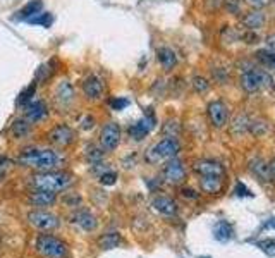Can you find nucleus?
<instances>
[{
  "mask_svg": "<svg viewBox=\"0 0 275 258\" xmlns=\"http://www.w3.org/2000/svg\"><path fill=\"white\" fill-rule=\"evenodd\" d=\"M64 162V157L54 150H26L19 155L17 164L29 167L36 172H47V170H55L60 167Z\"/></svg>",
  "mask_w": 275,
  "mask_h": 258,
  "instance_id": "f257e3e1",
  "label": "nucleus"
},
{
  "mask_svg": "<svg viewBox=\"0 0 275 258\" xmlns=\"http://www.w3.org/2000/svg\"><path fill=\"white\" fill-rule=\"evenodd\" d=\"M74 177L71 172L64 170H47V172H36L29 177V186L31 190H45L52 193H59L67 188H71Z\"/></svg>",
  "mask_w": 275,
  "mask_h": 258,
  "instance_id": "f03ea898",
  "label": "nucleus"
},
{
  "mask_svg": "<svg viewBox=\"0 0 275 258\" xmlns=\"http://www.w3.org/2000/svg\"><path fill=\"white\" fill-rule=\"evenodd\" d=\"M34 248L45 258H67L69 246L62 239L55 238L52 234H40L34 241Z\"/></svg>",
  "mask_w": 275,
  "mask_h": 258,
  "instance_id": "7ed1b4c3",
  "label": "nucleus"
},
{
  "mask_svg": "<svg viewBox=\"0 0 275 258\" xmlns=\"http://www.w3.org/2000/svg\"><path fill=\"white\" fill-rule=\"evenodd\" d=\"M179 141L176 138H164L159 143H155L150 150L146 152V162L156 164L162 160H170L179 154Z\"/></svg>",
  "mask_w": 275,
  "mask_h": 258,
  "instance_id": "20e7f679",
  "label": "nucleus"
},
{
  "mask_svg": "<svg viewBox=\"0 0 275 258\" xmlns=\"http://www.w3.org/2000/svg\"><path fill=\"white\" fill-rule=\"evenodd\" d=\"M74 139H76V134L67 124H57L49 131V141L57 148L71 146Z\"/></svg>",
  "mask_w": 275,
  "mask_h": 258,
  "instance_id": "39448f33",
  "label": "nucleus"
},
{
  "mask_svg": "<svg viewBox=\"0 0 275 258\" xmlns=\"http://www.w3.org/2000/svg\"><path fill=\"white\" fill-rule=\"evenodd\" d=\"M28 220L33 227L42 231H54L60 226L59 217L50 212H43V210H33V212H29Z\"/></svg>",
  "mask_w": 275,
  "mask_h": 258,
  "instance_id": "423d86ee",
  "label": "nucleus"
},
{
  "mask_svg": "<svg viewBox=\"0 0 275 258\" xmlns=\"http://www.w3.org/2000/svg\"><path fill=\"white\" fill-rule=\"evenodd\" d=\"M121 143V128L115 122H108L100 133V146L103 152H113Z\"/></svg>",
  "mask_w": 275,
  "mask_h": 258,
  "instance_id": "0eeeda50",
  "label": "nucleus"
},
{
  "mask_svg": "<svg viewBox=\"0 0 275 258\" xmlns=\"http://www.w3.org/2000/svg\"><path fill=\"white\" fill-rule=\"evenodd\" d=\"M207 112H208V117H210L212 124L215 126V128H224L227 124V119H229V108H227V105L224 102L213 100V102L208 103Z\"/></svg>",
  "mask_w": 275,
  "mask_h": 258,
  "instance_id": "6e6552de",
  "label": "nucleus"
},
{
  "mask_svg": "<svg viewBox=\"0 0 275 258\" xmlns=\"http://www.w3.org/2000/svg\"><path fill=\"white\" fill-rule=\"evenodd\" d=\"M164 177L170 185H179V182L184 181L186 169L184 165H182V162L177 159H170L169 164L164 167Z\"/></svg>",
  "mask_w": 275,
  "mask_h": 258,
  "instance_id": "1a4fd4ad",
  "label": "nucleus"
},
{
  "mask_svg": "<svg viewBox=\"0 0 275 258\" xmlns=\"http://www.w3.org/2000/svg\"><path fill=\"white\" fill-rule=\"evenodd\" d=\"M83 95L88 100H98L103 95V83L97 76H88L81 85Z\"/></svg>",
  "mask_w": 275,
  "mask_h": 258,
  "instance_id": "9d476101",
  "label": "nucleus"
},
{
  "mask_svg": "<svg viewBox=\"0 0 275 258\" xmlns=\"http://www.w3.org/2000/svg\"><path fill=\"white\" fill-rule=\"evenodd\" d=\"M49 116V107L43 100H34L29 102L24 108V117L31 122H40Z\"/></svg>",
  "mask_w": 275,
  "mask_h": 258,
  "instance_id": "9b49d317",
  "label": "nucleus"
},
{
  "mask_svg": "<svg viewBox=\"0 0 275 258\" xmlns=\"http://www.w3.org/2000/svg\"><path fill=\"white\" fill-rule=\"evenodd\" d=\"M153 128H155L153 116H145L143 119H139L138 122H134V124L131 126V128H129V136L134 138L136 141H139V139L145 138Z\"/></svg>",
  "mask_w": 275,
  "mask_h": 258,
  "instance_id": "f8f14e48",
  "label": "nucleus"
},
{
  "mask_svg": "<svg viewBox=\"0 0 275 258\" xmlns=\"http://www.w3.org/2000/svg\"><path fill=\"white\" fill-rule=\"evenodd\" d=\"M28 202L31 207H52L57 202V193L45 190H31L28 196Z\"/></svg>",
  "mask_w": 275,
  "mask_h": 258,
  "instance_id": "ddd939ff",
  "label": "nucleus"
},
{
  "mask_svg": "<svg viewBox=\"0 0 275 258\" xmlns=\"http://www.w3.org/2000/svg\"><path fill=\"white\" fill-rule=\"evenodd\" d=\"M194 170L200 174V176H220V177L225 176L224 165L219 164V162H215V160H200V162H196Z\"/></svg>",
  "mask_w": 275,
  "mask_h": 258,
  "instance_id": "4468645a",
  "label": "nucleus"
},
{
  "mask_svg": "<svg viewBox=\"0 0 275 258\" xmlns=\"http://www.w3.org/2000/svg\"><path fill=\"white\" fill-rule=\"evenodd\" d=\"M151 207L165 217L176 215L177 212V203L172 198H169V196H156V198H153V202H151Z\"/></svg>",
  "mask_w": 275,
  "mask_h": 258,
  "instance_id": "2eb2a0df",
  "label": "nucleus"
},
{
  "mask_svg": "<svg viewBox=\"0 0 275 258\" xmlns=\"http://www.w3.org/2000/svg\"><path fill=\"white\" fill-rule=\"evenodd\" d=\"M55 100L60 107H67L69 103L74 102V88L69 81L59 83V86L55 88Z\"/></svg>",
  "mask_w": 275,
  "mask_h": 258,
  "instance_id": "dca6fc26",
  "label": "nucleus"
},
{
  "mask_svg": "<svg viewBox=\"0 0 275 258\" xmlns=\"http://www.w3.org/2000/svg\"><path fill=\"white\" fill-rule=\"evenodd\" d=\"M72 224H76L85 231H93L97 227V218L88 210H80L72 215Z\"/></svg>",
  "mask_w": 275,
  "mask_h": 258,
  "instance_id": "f3484780",
  "label": "nucleus"
},
{
  "mask_svg": "<svg viewBox=\"0 0 275 258\" xmlns=\"http://www.w3.org/2000/svg\"><path fill=\"white\" fill-rule=\"evenodd\" d=\"M200 185H202V190L208 195H215L222 190V185H224V177L220 176H202L200 179Z\"/></svg>",
  "mask_w": 275,
  "mask_h": 258,
  "instance_id": "a211bd4d",
  "label": "nucleus"
},
{
  "mask_svg": "<svg viewBox=\"0 0 275 258\" xmlns=\"http://www.w3.org/2000/svg\"><path fill=\"white\" fill-rule=\"evenodd\" d=\"M156 59H159L160 65H162L165 71H170L177 64V57L174 54V50H170L169 47H160L156 50Z\"/></svg>",
  "mask_w": 275,
  "mask_h": 258,
  "instance_id": "6ab92c4d",
  "label": "nucleus"
},
{
  "mask_svg": "<svg viewBox=\"0 0 275 258\" xmlns=\"http://www.w3.org/2000/svg\"><path fill=\"white\" fill-rule=\"evenodd\" d=\"M42 9H43L42 0H31V2H28L19 12H17V19H24V21L33 19L36 14H40Z\"/></svg>",
  "mask_w": 275,
  "mask_h": 258,
  "instance_id": "aec40b11",
  "label": "nucleus"
},
{
  "mask_svg": "<svg viewBox=\"0 0 275 258\" xmlns=\"http://www.w3.org/2000/svg\"><path fill=\"white\" fill-rule=\"evenodd\" d=\"M243 24L246 26V29H251V31H256L261 26L265 24V14L263 12H248L246 16L243 17Z\"/></svg>",
  "mask_w": 275,
  "mask_h": 258,
  "instance_id": "412c9836",
  "label": "nucleus"
},
{
  "mask_svg": "<svg viewBox=\"0 0 275 258\" xmlns=\"http://www.w3.org/2000/svg\"><path fill=\"white\" fill-rule=\"evenodd\" d=\"M213 234H215L217 241H229L232 238V226L229 224L227 220H219L213 227Z\"/></svg>",
  "mask_w": 275,
  "mask_h": 258,
  "instance_id": "4be33fe9",
  "label": "nucleus"
},
{
  "mask_svg": "<svg viewBox=\"0 0 275 258\" xmlns=\"http://www.w3.org/2000/svg\"><path fill=\"white\" fill-rule=\"evenodd\" d=\"M241 88L246 91V93H255V91L260 90L255 71H248L241 74Z\"/></svg>",
  "mask_w": 275,
  "mask_h": 258,
  "instance_id": "5701e85b",
  "label": "nucleus"
},
{
  "mask_svg": "<svg viewBox=\"0 0 275 258\" xmlns=\"http://www.w3.org/2000/svg\"><path fill=\"white\" fill-rule=\"evenodd\" d=\"M11 133L14 134L16 138H26L29 133H31V124H29V121L26 119H16L14 122H12V126H11Z\"/></svg>",
  "mask_w": 275,
  "mask_h": 258,
  "instance_id": "b1692460",
  "label": "nucleus"
},
{
  "mask_svg": "<svg viewBox=\"0 0 275 258\" xmlns=\"http://www.w3.org/2000/svg\"><path fill=\"white\" fill-rule=\"evenodd\" d=\"M250 169H251V172L255 174L258 179H263V181H268V179H272L270 177V169H268V165L265 164L261 159H255V160H251V164H250Z\"/></svg>",
  "mask_w": 275,
  "mask_h": 258,
  "instance_id": "393cba45",
  "label": "nucleus"
},
{
  "mask_svg": "<svg viewBox=\"0 0 275 258\" xmlns=\"http://www.w3.org/2000/svg\"><path fill=\"white\" fill-rule=\"evenodd\" d=\"M98 244L102 250H113L121 244V236L117 233H108L98 239Z\"/></svg>",
  "mask_w": 275,
  "mask_h": 258,
  "instance_id": "a878e982",
  "label": "nucleus"
},
{
  "mask_svg": "<svg viewBox=\"0 0 275 258\" xmlns=\"http://www.w3.org/2000/svg\"><path fill=\"white\" fill-rule=\"evenodd\" d=\"M256 59L260 60V64L267 69L275 71V52L272 50H258L256 52Z\"/></svg>",
  "mask_w": 275,
  "mask_h": 258,
  "instance_id": "bb28decb",
  "label": "nucleus"
},
{
  "mask_svg": "<svg viewBox=\"0 0 275 258\" xmlns=\"http://www.w3.org/2000/svg\"><path fill=\"white\" fill-rule=\"evenodd\" d=\"M255 74H256V80H258L260 90H270L273 86L272 78H270V74L267 71H263V69H255Z\"/></svg>",
  "mask_w": 275,
  "mask_h": 258,
  "instance_id": "cd10ccee",
  "label": "nucleus"
},
{
  "mask_svg": "<svg viewBox=\"0 0 275 258\" xmlns=\"http://www.w3.org/2000/svg\"><path fill=\"white\" fill-rule=\"evenodd\" d=\"M34 93H36V83H33L31 86H28L26 90L21 91V95H19V98H17V105H28L29 102H31V98L34 97Z\"/></svg>",
  "mask_w": 275,
  "mask_h": 258,
  "instance_id": "c85d7f7f",
  "label": "nucleus"
},
{
  "mask_svg": "<svg viewBox=\"0 0 275 258\" xmlns=\"http://www.w3.org/2000/svg\"><path fill=\"white\" fill-rule=\"evenodd\" d=\"M191 85H193V90L196 93H207V91L210 90V83L203 76H194L193 80H191Z\"/></svg>",
  "mask_w": 275,
  "mask_h": 258,
  "instance_id": "c756f323",
  "label": "nucleus"
},
{
  "mask_svg": "<svg viewBox=\"0 0 275 258\" xmlns=\"http://www.w3.org/2000/svg\"><path fill=\"white\" fill-rule=\"evenodd\" d=\"M52 21H54L52 14H49V12H40V14H36V16L33 17V19H29L28 23L40 24V26H45V28H49V26L52 24Z\"/></svg>",
  "mask_w": 275,
  "mask_h": 258,
  "instance_id": "7c9ffc66",
  "label": "nucleus"
},
{
  "mask_svg": "<svg viewBox=\"0 0 275 258\" xmlns=\"http://www.w3.org/2000/svg\"><path fill=\"white\" fill-rule=\"evenodd\" d=\"M256 246L260 248L263 253H267V255L273 256L275 255V238H268V239H261V241L256 244Z\"/></svg>",
  "mask_w": 275,
  "mask_h": 258,
  "instance_id": "2f4dec72",
  "label": "nucleus"
},
{
  "mask_svg": "<svg viewBox=\"0 0 275 258\" xmlns=\"http://www.w3.org/2000/svg\"><path fill=\"white\" fill-rule=\"evenodd\" d=\"M224 7L230 14H239L241 12V2L239 0H224Z\"/></svg>",
  "mask_w": 275,
  "mask_h": 258,
  "instance_id": "473e14b6",
  "label": "nucleus"
},
{
  "mask_svg": "<svg viewBox=\"0 0 275 258\" xmlns=\"http://www.w3.org/2000/svg\"><path fill=\"white\" fill-rule=\"evenodd\" d=\"M129 105V100L128 98H112L110 100V108L112 110H124L126 107Z\"/></svg>",
  "mask_w": 275,
  "mask_h": 258,
  "instance_id": "72a5a7b5",
  "label": "nucleus"
},
{
  "mask_svg": "<svg viewBox=\"0 0 275 258\" xmlns=\"http://www.w3.org/2000/svg\"><path fill=\"white\" fill-rule=\"evenodd\" d=\"M115 179H117L115 172H103L102 177H100V182L105 186H112V185H115Z\"/></svg>",
  "mask_w": 275,
  "mask_h": 258,
  "instance_id": "f704fd0d",
  "label": "nucleus"
},
{
  "mask_svg": "<svg viewBox=\"0 0 275 258\" xmlns=\"http://www.w3.org/2000/svg\"><path fill=\"white\" fill-rule=\"evenodd\" d=\"M212 72H213V78H215L217 81L222 83V85H225L227 80H229V76H227V72H225V69H212Z\"/></svg>",
  "mask_w": 275,
  "mask_h": 258,
  "instance_id": "c9c22d12",
  "label": "nucleus"
},
{
  "mask_svg": "<svg viewBox=\"0 0 275 258\" xmlns=\"http://www.w3.org/2000/svg\"><path fill=\"white\" fill-rule=\"evenodd\" d=\"M248 6L251 7H256V9H261V7H267L270 4V0H244Z\"/></svg>",
  "mask_w": 275,
  "mask_h": 258,
  "instance_id": "e433bc0d",
  "label": "nucleus"
},
{
  "mask_svg": "<svg viewBox=\"0 0 275 258\" xmlns=\"http://www.w3.org/2000/svg\"><path fill=\"white\" fill-rule=\"evenodd\" d=\"M235 195H238V196H246V195H250V190H248V188H244L243 182H238V188H235Z\"/></svg>",
  "mask_w": 275,
  "mask_h": 258,
  "instance_id": "4c0bfd02",
  "label": "nucleus"
},
{
  "mask_svg": "<svg viewBox=\"0 0 275 258\" xmlns=\"http://www.w3.org/2000/svg\"><path fill=\"white\" fill-rule=\"evenodd\" d=\"M93 119L91 117H86L85 121H83V129H90V128H93Z\"/></svg>",
  "mask_w": 275,
  "mask_h": 258,
  "instance_id": "58836bf2",
  "label": "nucleus"
},
{
  "mask_svg": "<svg viewBox=\"0 0 275 258\" xmlns=\"http://www.w3.org/2000/svg\"><path fill=\"white\" fill-rule=\"evenodd\" d=\"M7 160H0V179H4L6 176V170H7Z\"/></svg>",
  "mask_w": 275,
  "mask_h": 258,
  "instance_id": "ea45409f",
  "label": "nucleus"
},
{
  "mask_svg": "<svg viewBox=\"0 0 275 258\" xmlns=\"http://www.w3.org/2000/svg\"><path fill=\"white\" fill-rule=\"evenodd\" d=\"M267 47H268V50L275 52V36H268L267 38Z\"/></svg>",
  "mask_w": 275,
  "mask_h": 258,
  "instance_id": "a19ab883",
  "label": "nucleus"
},
{
  "mask_svg": "<svg viewBox=\"0 0 275 258\" xmlns=\"http://www.w3.org/2000/svg\"><path fill=\"white\" fill-rule=\"evenodd\" d=\"M182 195H184L186 198H198V195H194V191L191 190H182Z\"/></svg>",
  "mask_w": 275,
  "mask_h": 258,
  "instance_id": "79ce46f5",
  "label": "nucleus"
},
{
  "mask_svg": "<svg viewBox=\"0 0 275 258\" xmlns=\"http://www.w3.org/2000/svg\"><path fill=\"white\" fill-rule=\"evenodd\" d=\"M268 169H270V177H273V179H275V160L268 165Z\"/></svg>",
  "mask_w": 275,
  "mask_h": 258,
  "instance_id": "37998d69",
  "label": "nucleus"
},
{
  "mask_svg": "<svg viewBox=\"0 0 275 258\" xmlns=\"http://www.w3.org/2000/svg\"><path fill=\"white\" fill-rule=\"evenodd\" d=\"M208 2H210L212 4V6H219V4H222V2H224V0H208Z\"/></svg>",
  "mask_w": 275,
  "mask_h": 258,
  "instance_id": "c03bdc74",
  "label": "nucleus"
}]
</instances>
